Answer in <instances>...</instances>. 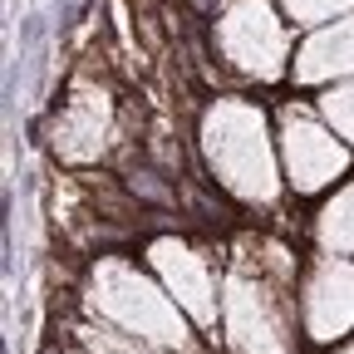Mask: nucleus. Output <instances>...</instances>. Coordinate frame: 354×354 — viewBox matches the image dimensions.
I'll list each match as a JSON object with an SVG mask.
<instances>
[{
  "mask_svg": "<svg viewBox=\"0 0 354 354\" xmlns=\"http://www.w3.org/2000/svg\"><path fill=\"white\" fill-rule=\"evenodd\" d=\"M197 153L207 177L227 192L236 207H276L286 187L281 143H276V113L246 94H216L197 113Z\"/></svg>",
  "mask_w": 354,
  "mask_h": 354,
  "instance_id": "obj_1",
  "label": "nucleus"
},
{
  "mask_svg": "<svg viewBox=\"0 0 354 354\" xmlns=\"http://www.w3.org/2000/svg\"><path fill=\"white\" fill-rule=\"evenodd\" d=\"M84 315L99 320L128 339H143L153 349H172V354H202L197 344V325L187 320V310L177 305L162 281L143 266H133L128 256H99L84 276Z\"/></svg>",
  "mask_w": 354,
  "mask_h": 354,
  "instance_id": "obj_2",
  "label": "nucleus"
},
{
  "mask_svg": "<svg viewBox=\"0 0 354 354\" xmlns=\"http://www.w3.org/2000/svg\"><path fill=\"white\" fill-rule=\"evenodd\" d=\"M212 50L246 84H290L295 25L276 0H216L212 6Z\"/></svg>",
  "mask_w": 354,
  "mask_h": 354,
  "instance_id": "obj_3",
  "label": "nucleus"
},
{
  "mask_svg": "<svg viewBox=\"0 0 354 354\" xmlns=\"http://www.w3.org/2000/svg\"><path fill=\"white\" fill-rule=\"evenodd\" d=\"M295 276L300 266L286 261L276 276H266V256H256V276L241 271L227 286L221 320H227V354H290L295 335Z\"/></svg>",
  "mask_w": 354,
  "mask_h": 354,
  "instance_id": "obj_4",
  "label": "nucleus"
},
{
  "mask_svg": "<svg viewBox=\"0 0 354 354\" xmlns=\"http://www.w3.org/2000/svg\"><path fill=\"white\" fill-rule=\"evenodd\" d=\"M276 143H281L286 187L295 197L335 192L354 167V148L325 123V113L315 104H281L276 109Z\"/></svg>",
  "mask_w": 354,
  "mask_h": 354,
  "instance_id": "obj_5",
  "label": "nucleus"
},
{
  "mask_svg": "<svg viewBox=\"0 0 354 354\" xmlns=\"http://www.w3.org/2000/svg\"><path fill=\"white\" fill-rule=\"evenodd\" d=\"M295 320L310 344H339L354 335V256L315 251L295 276Z\"/></svg>",
  "mask_w": 354,
  "mask_h": 354,
  "instance_id": "obj_6",
  "label": "nucleus"
},
{
  "mask_svg": "<svg viewBox=\"0 0 354 354\" xmlns=\"http://www.w3.org/2000/svg\"><path fill=\"white\" fill-rule=\"evenodd\" d=\"M148 271L162 281V290L187 310V320L216 339L221 325V295H216V261L192 246L187 236H158L148 241Z\"/></svg>",
  "mask_w": 354,
  "mask_h": 354,
  "instance_id": "obj_7",
  "label": "nucleus"
},
{
  "mask_svg": "<svg viewBox=\"0 0 354 354\" xmlns=\"http://www.w3.org/2000/svg\"><path fill=\"white\" fill-rule=\"evenodd\" d=\"M109 133H113L109 94L94 88V84H79L55 113V153L64 162H94L109 148Z\"/></svg>",
  "mask_w": 354,
  "mask_h": 354,
  "instance_id": "obj_8",
  "label": "nucleus"
},
{
  "mask_svg": "<svg viewBox=\"0 0 354 354\" xmlns=\"http://www.w3.org/2000/svg\"><path fill=\"white\" fill-rule=\"evenodd\" d=\"M339 79H354V10L320 25V30H310L295 44V64H290L295 88H325Z\"/></svg>",
  "mask_w": 354,
  "mask_h": 354,
  "instance_id": "obj_9",
  "label": "nucleus"
},
{
  "mask_svg": "<svg viewBox=\"0 0 354 354\" xmlns=\"http://www.w3.org/2000/svg\"><path fill=\"white\" fill-rule=\"evenodd\" d=\"M310 241L315 251H335V256H354V172L335 192H325V202L310 216Z\"/></svg>",
  "mask_w": 354,
  "mask_h": 354,
  "instance_id": "obj_10",
  "label": "nucleus"
},
{
  "mask_svg": "<svg viewBox=\"0 0 354 354\" xmlns=\"http://www.w3.org/2000/svg\"><path fill=\"white\" fill-rule=\"evenodd\" d=\"M315 109L325 113V123L339 133V138L354 148V79H339V84L315 88Z\"/></svg>",
  "mask_w": 354,
  "mask_h": 354,
  "instance_id": "obj_11",
  "label": "nucleus"
},
{
  "mask_svg": "<svg viewBox=\"0 0 354 354\" xmlns=\"http://www.w3.org/2000/svg\"><path fill=\"white\" fill-rule=\"evenodd\" d=\"M74 339H79L88 354H172V349H153V344H143V339H128V335H118V330H109V325H99V320H84Z\"/></svg>",
  "mask_w": 354,
  "mask_h": 354,
  "instance_id": "obj_12",
  "label": "nucleus"
},
{
  "mask_svg": "<svg viewBox=\"0 0 354 354\" xmlns=\"http://www.w3.org/2000/svg\"><path fill=\"white\" fill-rule=\"evenodd\" d=\"M276 6L286 10V20H290L300 35H310V30H320V25L349 15V10H354V0H276Z\"/></svg>",
  "mask_w": 354,
  "mask_h": 354,
  "instance_id": "obj_13",
  "label": "nucleus"
},
{
  "mask_svg": "<svg viewBox=\"0 0 354 354\" xmlns=\"http://www.w3.org/2000/svg\"><path fill=\"white\" fill-rule=\"evenodd\" d=\"M44 354H88L79 339H69V344H55V349H44Z\"/></svg>",
  "mask_w": 354,
  "mask_h": 354,
  "instance_id": "obj_14",
  "label": "nucleus"
},
{
  "mask_svg": "<svg viewBox=\"0 0 354 354\" xmlns=\"http://www.w3.org/2000/svg\"><path fill=\"white\" fill-rule=\"evenodd\" d=\"M325 354H354V339H339V344H330Z\"/></svg>",
  "mask_w": 354,
  "mask_h": 354,
  "instance_id": "obj_15",
  "label": "nucleus"
}]
</instances>
